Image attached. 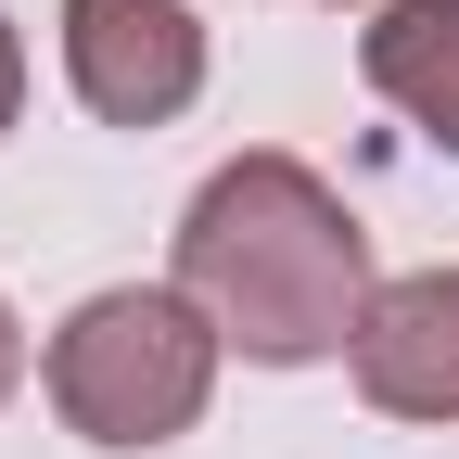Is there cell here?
Wrapping results in <instances>:
<instances>
[{
  "label": "cell",
  "instance_id": "1",
  "mask_svg": "<svg viewBox=\"0 0 459 459\" xmlns=\"http://www.w3.org/2000/svg\"><path fill=\"white\" fill-rule=\"evenodd\" d=\"M179 294L255 370L344 358L358 319H370V230L332 204V179L307 153H243L179 217Z\"/></svg>",
  "mask_w": 459,
  "mask_h": 459
},
{
  "label": "cell",
  "instance_id": "2",
  "mask_svg": "<svg viewBox=\"0 0 459 459\" xmlns=\"http://www.w3.org/2000/svg\"><path fill=\"white\" fill-rule=\"evenodd\" d=\"M217 395V319L179 281H115L51 332V409L90 446H179Z\"/></svg>",
  "mask_w": 459,
  "mask_h": 459
},
{
  "label": "cell",
  "instance_id": "3",
  "mask_svg": "<svg viewBox=\"0 0 459 459\" xmlns=\"http://www.w3.org/2000/svg\"><path fill=\"white\" fill-rule=\"evenodd\" d=\"M65 77L102 128H166L204 90V26L179 0H65Z\"/></svg>",
  "mask_w": 459,
  "mask_h": 459
},
{
  "label": "cell",
  "instance_id": "4",
  "mask_svg": "<svg viewBox=\"0 0 459 459\" xmlns=\"http://www.w3.org/2000/svg\"><path fill=\"white\" fill-rule=\"evenodd\" d=\"M344 358H358V395L383 421H459V268L383 281Z\"/></svg>",
  "mask_w": 459,
  "mask_h": 459
},
{
  "label": "cell",
  "instance_id": "5",
  "mask_svg": "<svg viewBox=\"0 0 459 459\" xmlns=\"http://www.w3.org/2000/svg\"><path fill=\"white\" fill-rule=\"evenodd\" d=\"M358 65L395 115H421V141L459 153V0H395V13L358 39Z\"/></svg>",
  "mask_w": 459,
  "mask_h": 459
},
{
  "label": "cell",
  "instance_id": "6",
  "mask_svg": "<svg viewBox=\"0 0 459 459\" xmlns=\"http://www.w3.org/2000/svg\"><path fill=\"white\" fill-rule=\"evenodd\" d=\"M13 102H26V39H13V13H0V128H13Z\"/></svg>",
  "mask_w": 459,
  "mask_h": 459
},
{
  "label": "cell",
  "instance_id": "7",
  "mask_svg": "<svg viewBox=\"0 0 459 459\" xmlns=\"http://www.w3.org/2000/svg\"><path fill=\"white\" fill-rule=\"evenodd\" d=\"M26 383V332H13V307H0V395Z\"/></svg>",
  "mask_w": 459,
  "mask_h": 459
}]
</instances>
